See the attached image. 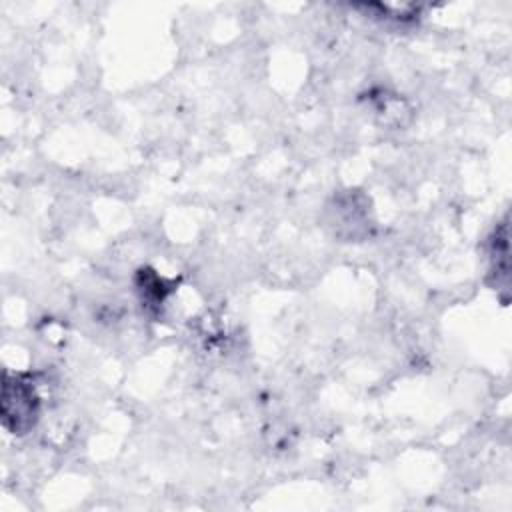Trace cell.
Returning a JSON list of instances; mask_svg holds the SVG:
<instances>
[{
	"label": "cell",
	"instance_id": "obj_1",
	"mask_svg": "<svg viewBox=\"0 0 512 512\" xmlns=\"http://www.w3.org/2000/svg\"><path fill=\"white\" fill-rule=\"evenodd\" d=\"M40 416V396L26 376L4 374L2 424L10 434H26Z\"/></svg>",
	"mask_w": 512,
	"mask_h": 512
},
{
	"label": "cell",
	"instance_id": "obj_2",
	"mask_svg": "<svg viewBox=\"0 0 512 512\" xmlns=\"http://www.w3.org/2000/svg\"><path fill=\"white\" fill-rule=\"evenodd\" d=\"M492 272L502 274L506 280L508 276V226L506 222L500 224V228L494 232L492 238Z\"/></svg>",
	"mask_w": 512,
	"mask_h": 512
}]
</instances>
